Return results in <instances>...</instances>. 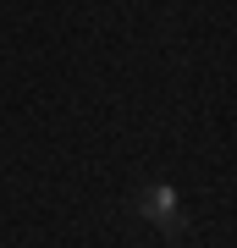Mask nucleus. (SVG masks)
I'll use <instances>...</instances> for the list:
<instances>
[{
  "mask_svg": "<svg viewBox=\"0 0 237 248\" xmlns=\"http://www.w3.org/2000/svg\"><path fill=\"white\" fill-rule=\"evenodd\" d=\"M132 204H138V215H143L149 226L171 232V237L182 232V204H176V187H171V182H143Z\"/></svg>",
  "mask_w": 237,
  "mask_h": 248,
  "instance_id": "f257e3e1",
  "label": "nucleus"
}]
</instances>
